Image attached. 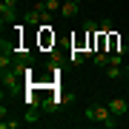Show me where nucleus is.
<instances>
[{
    "label": "nucleus",
    "instance_id": "f3484780",
    "mask_svg": "<svg viewBox=\"0 0 129 129\" xmlns=\"http://www.w3.org/2000/svg\"><path fill=\"white\" fill-rule=\"evenodd\" d=\"M126 78H129V66H126Z\"/></svg>",
    "mask_w": 129,
    "mask_h": 129
},
{
    "label": "nucleus",
    "instance_id": "4468645a",
    "mask_svg": "<svg viewBox=\"0 0 129 129\" xmlns=\"http://www.w3.org/2000/svg\"><path fill=\"white\" fill-rule=\"evenodd\" d=\"M101 32H112V20H103V23H101Z\"/></svg>",
    "mask_w": 129,
    "mask_h": 129
},
{
    "label": "nucleus",
    "instance_id": "dca6fc26",
    "mask_svg": "<svg viewBox=\"0 0 129 129\" xmlns=\"http://www.w3.org/2000/svg\"><path fill=\"white\" fill-rule=\"evenodd\" d=\"M126 46H129V32H126Z\"/></svg>",
    "mask_w": 129,
    "mask_h": 129
},
{
    "label": "nucleus",
    "instance_id": "2eb2a0df",
    "mask_svg": "<svg viewBox=\"0 0 129 129\" xmlns=\"http://www.w3.org/2000/svg\"><path fill=\"white\" fill-rule=\"evenodd\" d=\"M3 3H9V6H17V0H3Z\"/></svg>",
    "mask_w": 129,
    "mask_h": 129
},
{
    "label": "nucleus",
    "instance_id": "0eeeda50",
    "mask_svg": "<svg viewBox=\"0 0 129 129\" xmlns=\"http://www.w3.org/2000/svg\"><path fill=\"white\" fill-rule=\"evenodd\" d=\"M78 9H80V3H75V0H63V9H60V14L69 20V17H75V14H78Z\"/></svg>",
    "mask_w": 129,
    "mask_h": 129
},
{
    "label": "nucleus",
    "instance_id": "f03ea898",
    "mask_svg": "<svg viewBox=\"0 0 129 129\" xmlns=\"http://www.w3.org/2000/svg\"><path fill=\"white\" fill-rule=\"evenodd\" d=\"M66 101H69V98H66L63 92H52L49 98H43V106H40V109H43V112H57Z\"/></svg>",
    "mask_w": 129,
    "mask_h": 129
},
{
    "label": "nucleus",
    "instance_id": "7ed1b4c3",
    "mask_svg": "<svg viewBox=\"0 0 129 129\" xmlns=\"http://www.w3.org/2000/svg\"><path fill=\"white\" fill-rule=\"evenodd\" d=\"M17 78H20V75L14 72L12 66H9V69H3V75H0V80H3L6 89H17Z\"/></svg>",
    "mask_w": 129,
    "mask_h": 129
},
{
    "label": "nucleus",
    "instance_id": "9b49d317",
    "mask_svg": "<svg viewBox=\"0 0 129 129\" xmlns=\"http://www.w3.org/2000/svg\"><path fill=\"white\" fill-rule=\"evenodd\" d=\"M23 123H29V126H35V123H37V109H29V112H26Z\"/></svg>",
    "mask_w": 129,
    "mask_h": 129
},
{
    "label": "nucleus",
    "instance_id": "423d86ee",
    "mask_svg": "<svg viewBox=\"0 0 129 129\" xmlns=\"http://www.w3.org/2000/svg\"><path fill=\"white\" fill-rule=\"evenodd\" d=\"M55 43V32H52V23H43L40 26V46H49Z\"/></svg>",
    "mask_w": 129,
    "mask_h": 129
},
{
    "label": "nucleus",
    "instance_id": "1a4fd4ad",
    "mask_svg": "<svg viewBox=\"0 0 129 129\" xmlns=\"http://www.w3.org/2000/svg\"><path fill=\"white\" fill-rule=\"evenodd\" d=\"M95 66H98V69H106V66H109V57L112 55H106V52H95Z\"/></svg>",
    "mask_w": 129,
    "mask_h": 129
},
{
    "label": "nucleus",
    "instance_id": "9d476101",
    "mask_svg": "<svg viewBox=\"0 0 129 129\" xmlns=\"http://www.w3.org/2000/svg\"><path fill=\"white\" fill-rule=\"evenodd\" d=\"M106 78H112V80H115V78H120V66L109 63V66H106Z\"/></svg>",
    "mask_w": 129,
    "mask_h": 129
},
{
    "label": "nucleus",
    "instance_id": "6e6552de",
    "mask_svg": "<svg viewBox=\"0 0 129 129\" xmlns=\"http://www.w3.org/2000/svg\"><path fill=\"white\" fill-rule=\"evenodd\" d=\"M83 60H86V52L78 49V46H72V52H69V63H72V66H80Z\"/></svg>",
    "mask_w": 129,
    "mask_h": 129
},
{
    "label": "nucleus",
    "instance_id": "f8f14e48",
    "mask_svg": "<svg viewBox=\"0 0 129 129\" xmlns=\"http://www.w3.org/2000/svg\"><path fill=\"white\" fill-rule=\"evenodd\" d=\"M46 3V9L49 12H57V9H63V0H43Z\"/></svg>",
    "mask_w": 129,
    "mask_h": 129
},
{
    "label": "nucleus",
    "instance_id": "39448f33",
    "mask_svg": "<svg viewBox=\"0 0 129 129\" xmlns=\"http://www.w3.org/2000/svg\"><path fill=\"white\" fill-rule=\"evenodd\" d=\"M106 106L112 109V115H126V112H129V103L123 101V98H112Z\"/></svg>",
    "mask_w": 129,
    "mask_h": 129
},
{
    "label": "nucleus",
    "instance_id": "20e7f679",
    "mask_svg": "<svg viewBox=\"0 0 129 129\" xmlns=\"http://www.w3.org/2000/svg\"><path fill=\"white\" fill-rule=\"evenodd\" d=\"M17 17V9H14V6H9V3H0V23H12V20Z\"/></svg>",
    "mask_w": 129,
    "mask_h": 129
},
{
    "label": "nucleus",
    "instance_id": "f257e3e1",
    "mask_svg": "<svg viewBox=\"0 0 129 129\" xmlns=\"http://www.w3.org/2000/svg\"><path fill=\"white\" fill-rule=\"evenodd\" d=\"M83 115H86L89 120H95V123H103L106 129H115L118 126V115H112L109 106H101V103H92L83 109Z\"/></svg>",
    "mask_w": 129,
    "mask_h": 129
},
{
    "label": "nucleus",
    "instance_id": "ddd939ff",
    "mask_svg": "<svg viewBox=\"0 0 129 129\" xmlns=\"http://www.w3.org/2000/svg\"><path fill=\"white\" fill-rule=\"evenodd\" d=\"M17 126H20V120H9V118L0 120V129H17Z\"/></svg>",
    "mask_w": 129,
    "mask_h": 129
}]
</instances>
